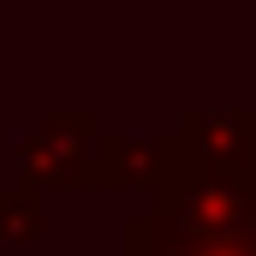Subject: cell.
I'll list each match as a JSON object with an SVG mask.
<instances>
[{
  "label": "cell",
  "mask_w": 256,
  "mask_h": 256,
  "mask_svg": "<svg viewBox=\"0 0 256 256\" xmlns=\"http://www.w3.org/2000/svg\"><path fill=\"white\" fill-rule=\"evenodd\" d=\"M173 137L202 167H226V173L256 167V108H185Z\"/></svg>",
  "instance_id": "3957f363"
},
{
  "label": "cell",
  "mask_w": 256,
  "mask_h": 256,
  "mask_svg": "<svg viewBox=\"0 0 256 256\" xmlns=\"http://www.w3.org/2000/svg\"><path fill=\"white\" fill-rule=\"evenodd\" d=\"M48 232V191L36 185H0V244H36Z\"/></svg>",
  "instance_id": "5b68a950"
},
{
  "label": "cell",
  "mask_w": 256,
  "mask_h": 256,
  "mask_svg": "<svg viewBox=\"0 0 256 256\" xmlns=\"http://www.w3.org/2000/svg\"><path fill=\"white\" fill-rule=\"evenodd\" d=\"M120 244H126V256H256L250 238H179V232L161 226L149 208L126 214Z\"/></svg>",
  "instance_id": "277c9868"
},
{
  "label": "cell",
  "mask_w": 256,
  "mask_h": 256,
  "mask_svg": "<svg viewBox=\"0 0 256 256\" xmlns=\"http://www.w3.org/2000/svg\"><path fill=\"white\" fill-rule=\"evenodd\" d=\"M244 238H250V250H256V214H250V232H244Z\"/></svg>",
  "instance_id": "8992f818"
},
{
  "label": "cell",
  "mask_w": 256,
  "mask_h": 256,
  "mask_svg": "<svg viewBox=\"0 0 256 256\" xmlns=\"http://www.w3.org/2000/svg\"><path fill=\"white\" fill-rule=\"evenodd\" d=\"M108 149L114 131H102L96 108H48L36 131L18 143L24 185L54 191V185H108Z\"/></svg>",
  "instance_id": "7a4b0ae2"
},
{
  "label": "cell",
  "mask_w": 256,
  "mask_h": 256,
  "mask_svg": "<svg viewBox=\"0 0 256 256\" xmlns=\"http://www.w3.org/2000/svg\"><path fill=\"white\" fill-rule=\"evenodd\" d=\"M161 167L149 185V214L161 226H173L179 238H244L256 214V167L250 173H226V167H202L179 149V137H155Z\"/></svg>",
  "instance_id": "6da1fadb"
}]
</instances>
